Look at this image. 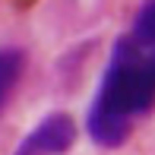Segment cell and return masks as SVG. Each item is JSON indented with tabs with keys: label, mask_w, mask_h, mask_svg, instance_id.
I'll use <instances>...</instances> for the list:
<instances>
[{
	"label": "cell",
	"mask_w": 155,
	"mask_h": 155,
	"mask_svg": "<svg viewBox=\"0 0 155 155\" xmlns=\"http://www.w3.org/2000/svg\"><path fill=\"white\" fill-rule=\"evenodd\" d=\"M155 108V45L120 35L111 48L98 92L86 114V133L101 149L130 139L133 124Z\"/></svg>",
	"instance_id": "6da1fadb"
},
{
	"label": "cell",
	"mask_w": 155,
	"mask_h": 155,
	"mask_svg": "<svg viewBox=\"0 0 155 155\" xmlns=\"http://www.w3.org/2000/svg\"><path fill=\"white\" fill-rule=\"evenodd\" d=\"M76 143V120L63 111H54L32 127V133L16 146L13 155H63Z\"/></svg>",
	"instance_id": "7a4b0ae2"
},
{
	"label": "cell",
	"mask_w": 155,
	"mask_h": 155,
	"mask_svg": "<svg viewBox=\"0 0 155 155\" xmlns=\"http://www.w3.org/2000/svg\"><path fill=\"white\" fill-rule=\"evenodd\" d=\"M25 70V54L19 48H0V111L10 104Z\"/></svg>",
	"instance_id": "3957f363"
},
{
	"label": "cell",
	"mask_w": 155,
	"mask_h": 155,
	"mask_svg": "<svg viewBox=\"0 0 155 155\" xmlns=\"http://www.w3.org/2000/svg\"><path fill=\"white\" fill-rule=\"evenodd\" d=\"M127 35L143 41V45H155V0H143V6L136 10Z\"/></svg>",
	"instance_id": "277c9868"
}]
</instances>
